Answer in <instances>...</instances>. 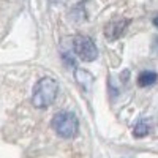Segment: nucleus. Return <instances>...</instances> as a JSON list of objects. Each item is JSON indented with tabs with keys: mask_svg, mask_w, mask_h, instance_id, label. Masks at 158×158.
Returning <instances> with one entry per match:
<instances>
[{
	"mask_svg": "<svg viewBox=\"0 0 158 158\" xmlns=\"http://www.w3.org/2000/svg\"><path fill=\"white\" fill-rule=\"evenodd\" d=\"M149 122L147 120H141V122H138L136 123V127H135V130H133V135H135V138H144V136H147L149 135Z\"/></svg>",
	"mask_w": 158,
	"mask_h": 158,
	"instance_id": "nucleus-7",
	"label": "nucleus"
},
{
	"mask_svg": "<svg viewBox=\"0 0 158 158\" xmlns=\"http://www.w3.org/2000/svg\"><path fill=\"white\" fill-rule=\"evenodd\" d=\"M156 79H158L156 73H153V71H142L138 76V84L141 87H149V85L156 82Z\"/></svg>",
	"mask_w": 158,
	"mask_h": 158,
	"instance_id": "nucleus-6",
	"label": "nucleus"
},
{
	"mask_svg": "<svg viewBox=\"0 0 158 158\" xmlns=\"http://www.w3.org/2000/svg\"><path fill=\"white\" fill-rule=\"evenodd\" d=\"M52 2H57V0H52Z\"/></svg>",
	"mask_w": 158,
	"mask_h": 158,
	"instance_id": "nucleus-9",
	"label": "nucleus"
},
{
	"mask_svg": "<svg viewBox=\"0 0 158 158\" xmlns=\"http://www.w3.org/2000/svg\"><path fill=\"white\" fill-rule=\"evenodd\" d=\"M51 127L57 133V136L63 139H71L79 131V120H77L76 114L70 111H60L52 117Z\"/></svg>",
	"mask_w": 158,
	"mask_h": 158,
	"instance_id": "nucleus-2",
	"label": "nucleus"
},
{
	"mask_svg": "<svg viewBox=\"0 0 158 158\" xmlns=\"http://www.w3.org/2000/svg\"><path fill=\"white\" fill-rule=\"evenodd\" d=\"M59 94V84L52 77H41L32 92V103L38 109H46L54 103Z\"/></svg>",
	"mask_w": 158,
	"mask_h": 158,
	"instance_id": "nucleus-1",
	"label": "nucleus"
},
{
	"mask_svg": "<svg viewBox=\"0 0 158 158\" xmlns=\"http://www.w3.org/2000/svg\"><path fill=\"white\" fill-rule=\"evenodd\" d=\"M74 77H76V81H77V84H81L84 89H89L90 85H92V82H94V76H92L89 71H85V70H76V73H74Z\"/></svg>",
	"mask_w": 158,
	"mask_h": 158,
	"instance_id": "nucleus-5",
	"label": "nucleus"
},
{
	"mask_svg": "<svg viewBox=\"0 0 158 158\" xmlns=\"http://www.w3.org/2000/svg\"><path fill=\"white\" fill-rule=\"evenodd\" d=\"M73 51L82 62H94L98 57V49L89 36L77 35L73 40Z\"/></svg>",
	"mask_w": 158,
	"mask_h": 158,
	"instance_id": "nucleus-3",
	"label": "nucleus"
},
{
	"mask_svg": "<svg viewBox=\"0 0 158 158\" xmlns=\"http://www.w3.org/2000/svg\"><path fill=\"white\" fill-rule=\"evenodd\" d=\"M153 24H155L156 27H158V18H155V19H153Z\"/></svg>",
	"mask_w": 158,
	"mask_h": 158,
	"instance_id": "nucleus-8",
	"label": "nucleus"
},
{
	"mask_svg": "<svg viewBox=\"0 0 158 158\" xmlns=\"http://www.w3.org/2000/svg\"><path fill=\"white\" fill-rule=\"evenodd\" d=\"M128 25H130V19H112L104 27V35H106L108 40H117L125 33Z\"/></svg>",
	"mask_w": 158,
	"mask_h": 158,
	"instance_id": "nucleus-4",
	"label": "nucleus"
}]
</instances>
